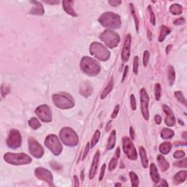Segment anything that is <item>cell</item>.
I'll list each match as a JSON object with an SVG mask.
<instances>
[{
  "mask_svg": "<svg viewBox=\"0 0 187 187\" xmlns=\"http://www.w3.org/2000/svg\"><path fill=\"white\" fill-rule=\"evenodd\" d=\"M98 21L102 27L108 29V30L119 29L121 25L120 16L111 12H107L102 14L98 19Z\"/></svg>",
  "mask_w": 187,
  "mask_h": 187,
  "instance_id": "obj_1",
  "label": "cell"
},
{
  "mask_svg": "<svg viewBox=\"0 0 187 187\" xmlns=\"http://www.w3.org/2000/svg\"><path fill=\"white\" fill-rule=\"evenodd\" d=\"M80 69L88 75L93 77L100 73V65L95 59L85 57L80 60Z\"/></svg>",
  "mask_w": 187,
  "mask_h": 187,
  "instance_id": "obj_2",
  "label": "cell"
},
{
  "mask_svg": "<svg viewBox=\"0 0 187 187\" xmlns=\"http://www.w3.org/2000/svg\"><path fill=\"white\" fill-rule=\"evenodd\" d=\"M52 100L57 108L63 110L70 109L75 105L73 98L66 93L55 94L52 96Z\"/></svg>",
  "mask_w": 187,
  "mask_h": 187,
  "instance_id": "obj_3",
  "label": "cell"
},
{
  "mask_svg": "<svg viewBox=\"0 0 187 187\" xmlns=\"http://www.w3.org/2000/svg\"><path fill=\"white\" fill-rule=\"evenodd\" d=\"M4 160L7 163L13 165H23V164H28L31 163V158L27 154L19 153V154H14V153H7L4 155Z\"/></svg>",
  "mask_w": 187,
  "mask_h": 187,
  "instance_id": "obj_4",
  "label": "cell"
},
{
  "mask_svg": "<svg viewBox=\"0 0 187 187\" xmlns=\"http://www.w3.org/2000/svg\"><path fill=\"white\" fill-rule=\"evenodd\" d=\"M59 137L62 143L67 146H75L78 143V134L70 127H64L61 129L59 133Z\"/></svg>",
  "mask_w": 187,
  "mask_h": 187,
  "instance_id": "obj_5",
  "label": "cell"
},
{
  "mask_svg": "<svg viewBox=\"0 0 187 187\" xmlns=\"http://www.w3.org/2000/svg\"><path fill=\"white\" fill-rule=\"evenodd\" d=\"M89 50H90V53L91 55L100 61H107L110 57L109 50L105 48V46H104L100 42H94L91 43Z\"/></svg>",
  "mask_w": 187,
  "mask_h": 187,
  "instance_id": "obj_6",
  "label": "cell"
},
{
  "mask_svg": "<svg viewBox=\"0 0 187 187\" xmlns=\"http://www.w3.org/2000/svg\"><path fill=\"white\" fill-rule=\"evenodd\" d=\"M100 39L110 48H116L119 42H120V37L117 33L114 32L111 30L104 31L100 35Z\"/></svg>",
  "mask_w": 187,
  "mask_h": 187,
  "instance_id": "obj_7",
  "label": "cell"
},
{
  "mask_svg": "<svg viewBox=\"0 0 187 187\" xmlns=\"http://www.w3.org/2000/svg\"><path fill=\"white\" fill-rule=\"evenodd\" d=\"M45 145L56 156H59L62 151V145L56 134H49L46 138Z\"/></svg>",
  "mask_w": 187,
  "mask_h": 187,
  "instance_id": "obj_8",
  "label": "cell"
},
{
  "mask_svg": "<svg viewBox=\"0 0 187 187\" xmlns=\"http://www.w3.org/2000/svg\"><path fill=\"white\" fill-rule=\"evenodd\" d=\"M123 150H124L125 154L127 155V157L131 160H135L138 158L137 151H136L135 148L132 141L130 138L127 137L123 138Z\"/></svg>",
  "mask_w": 187,
  "mask_h": 187,
  "instance_id": "obj_9",
  "label": "cell"
},
{
  "mask_svg": "<svg viewBox=\"0 0 187 187\" xmlns=\"http://www.w3.org/2000/svg\"><path fill=\"white\" fill-rule=\"evenodd\" d=\"M7 145L10 148H18L21 145V135L17 130H11L7 139Z\"/></svg>",
  "mask_w": 187,
  "mask_h": 187,
  "instance_id": "obj_10",
  "label": "cell"
},
{
  "mask_svg": "<svg viewBox=\"0 0 187 187\" xmlns=\"http://www.w3.org/2000/svg\"><path fill=\"white\" fill-rule=\"evenodd\" d=\"M35 113L37 114L39 119L43 122H50L52 121V113L50 108L47 105H42L37 107L35 110Z\"/></svg>",
  "mask_w": 187,
  "mask_h": 187,
  "instance_id": "obj_11",
  "label": "cell"
},
{
  "mask_svg": "<svg viewBox=\"0 0 187 187\" xmlns=\"http://www.w3.org/2000/svg\"><path fill=\"white\" fill-rule=\"evenodd\" d=\"M148 103L149 97L146 90L144 88L140 91V106H141V111L143 118L148 121L149 119V111H148Z\"/></svg>",
  "mask_w": 187,
  "mask_h": 187,
  "instance_id": "obj_12",
  "label": "cell"
},
{
  "mask_svg": "<svg viewBox=\"0 0 187 187\" xmlns=\"http://www.w3.org/2000/svg\"><path fill=\"white\" fill-rule=\"evenodd\" d=\"M29 151L33 156L40 159L43 156L44 149L36 140L32 138L29 139Z\"/></svg>",
  "mask_w": 187,
  "mask_h": 187,
  "instance_id": "obj_13",
  "label": "cell"
},
{
  "mask_svg": "<svg viewBox=\"0 0 187 187\" xmlns=\"http://www.w3.org/2000/svg\"><path fill=\"white\" fill-rule=\"evenodd\" d=\"M35 174L37 178H39L40 180L46 181L50 186L53 185V178L52 173L49 170L45 169L43 167H37V169H35Z\"/></svg>",
  "mask_w": 187,
  "mask_h": 187,
  "instance_id": "obj_14",
  "label": "cell"
},
{
  "mask_svg": "<svg viewBox=\"0 0 187 187\" xmlns=\"http://www.w3.org/2000/svg\"><path fill=\"white\" fill-rule=\"evenodd\" d=\"M131 41H132V37L131 35H127L124 43L122 52H121V59L123 62H127L129 61L130 57V49H131Z\"/></svg>",
  "mask_w": 187,
  "mask_h": 187,
  "instance_id": "obj_15",
  "label": "cell"
},
{
  "mask_svg": "<svg viewBox=\"0 0 187 187\" xmlns=\"http://www.w3.org/2000/svg\"><path fill=\"white\" fill-rule=\"evenodd\" d=\"M162 109H163L164 112L165 113L166 116H167L165 119L166 125L168 127H173L175 124V118L173 110H172L170 108L166 105H162Z\"/></svg>",
  "mask_w": 187,
  "mask_h": 187,
  "instance_id": "obj_16",
  "label": "cell"
},
{
  "mask_svg": "<svg viewBox=\"0 0 187 187\" xmlns=\"http://www.w3.org/2000/svg\"><path fill=\"white\" fill-rule=\"evenodd\" d=\"M100 151H97L95 154L94 156L92 164H91L90 172H89V178L93 179L94 177L95 176L97 173V167H98V164H99V160H100Z\"/></svg>",
  "mask_w": 187,
  "mask_h": 187,
  "instance_id": "obj_17",
  "label": "cell"
},
{
  "mask_svg": "<svg viewBox=\"0 0 187 187\" xmlns=\"http://www.w3.org/2000/svg\"><path fill=\"white\" fill-rule=\"evenodd\" d=\"M31 3L33 4V7L31 10L29 11V13L31 15H37V16H42L44 14V7L40 2L31 1Z\"/></svg>",
  "mask_w": 187,
  "mask_h": 187,
  "instance_id": "obj_18",
  "label": "cell"
},
{
  "mask_svg": "<svg viewBox=\"0 0 187 187\" xmlns=\"http://www.w3.org/2000/svg\"><path fill=\"white\" fill-rule=\"evenodd\" d=\"M73 1H70V0L67 1V0H64V1L62 2L63 8L67 14L70 15V16L73 17H76L77 16V14L75 12L73 7H72L73 6Z\"/></svg>",
  "mask_w": 187,
  "mask_h": 187,
  "instance_id": "obj_19",
  "label": "cell"
},
{
  "mask_svg": "<svg viewBox=\"0 0 187 187\" xmlns=\"http://www.w3.org/2000/svg\"><path fill=\"white\" fill-rule=\"evenodd\" d=\"M187 178V171L186 170H181L179 171L177 174H175V176L173 177V183L174 184L178 185L181 183L184 182L186 180Z\"/></svg>",
  "mask_w": 187,
  "mask_h": 187,
  "instance_id": "obj_20",
  "label": "cell"
},
{
  "mask_svg": "<svg viewBox=\"0 0 187 187\" xmlns=\"http://www.w3.org/2000/svg\"><path fill=\"white\" fill-rule=\"evenodd\" d=\"M150 175L151 179L155 184H158L160 182V174L158 173V170L154 163H151L150 165Z\"/></svg>",
  "mask_w": 187,
  "mask_h": 187,
  "instance_id": "obj_21",
  "label": "cell"
},
{
  "mask_svg": "<svg viewBox=\"0 0 187 187\" xmlns=\"http://www.w3.org/2000/svg\"><path fill=\"white\" fill-rule=\"evenodd\" d=\"M157 162H158L161 170L162 172L166 171L170 167L169 163H168L167 161L164 159V157L162 155H159L157 156Z\"/></svg>",
  "mask_w": 187,
  "mask_h": 187,
  "instance_id": "obj_22",
  "label": "cell"
},
{
  "mask_svg": "<svg viewBox=\"0 0 187 187\" xmlns=\"http://www.w3.org/2000/svg\"><path fill=\"white\" fill-rule=\"evenodd\" d=\"M119 156H120V148H118L116 149V151L115 153V155H114L113 158L110 160L109 163V170L110 171L113 170L116 167L118 164V159L119 158Z\"/></svg>",
  "mask_w": 187,
  "mask_h": 187,
  "instance_id": "obj_23",
  "label": "cell"
},
{
  "mask_svg": "<svg viewBox=\"0 0 187 187\" xmlns=\"http://www.w3.org/2000/svg\"><path fill=\"white\" fill-rule=\"evenodd\" d=\"M139 152H140V156L141 158V162L143 164V166L144 168H147L148 167V160L147 158V154L146 151H145V148L143 146H140L139 148Z\"/></svg>",
  "mask_w": 187,
  "mask_h": 187,
  "instance_id": "obj_24",
  "label": "cell"
},
{
  "mask_svg": "<svg viewBox=\"0 0 187 187\" xmlns=\"http://www.w3.org/2000/svg\"><path fill=\"white\" fill-rule=\"evenodd\" d=\"M80 92L84 97H89L92 93V88L90 84L85 83L82 85L81 88L80 89Z\"/></svg>",
  "mask_w": 187,
  "mask_h": 187,
  "instance_id": "obj_25",
  "label": "cell"
},
{
  "mask_svg": "<svg viewBox=\"0 0 187 187\" xmlns=\"http://www.w3.org/2000/svg\"><path fill=\"white\" fill-rule=\"evenodd\" d=\"M172 144L170 142L166 141L162 143L160 145V151L162 154H168L171 151Z\"/></svg>",
  "mask_w": 187,
  "mask_h": 187,
  "instance_id": "obj_26",
  "label": "cell"
},
{
  "mask_svg": "<svg viewBox=\"0 0 187 187\" xmlns=\"http://www.w3.org/2000/svg\"><path fill=\"white\" fill-rule=\"evenodd\" d=\"M116 131H112L111 134H110L109 138H108V141L107 143V148L108 150H111L113 149L116 145Z\"/></svg>",
  "mask_w": 187,
  "mask_h": 187,
  "instance_id": "obj_27",
  "label": "cell"
},
{
  "mask_svg": "<svg viewBox=\"0 0 187 187\" xmlns=\"http://www.w3.org/2000/svg\"><path fill=\"white\" fill-rule=\"evenodd\" d=\"M174 136L173 130L168 128H164L161 131V137L164 140H169Z\"/></svg>",
  "mask_w": 187,
  "mask_h": 187,
  "instance_id": "obj_28",
  "label": "cell"
},
{
  "mask_svg": "<svg viewBox=\"0 0 187 187\" xmlns=\"http://www.w3.org/2000/svg\"><path fill=\"white\" fill-rule=\"evenodd\" d=\"M113 78H112L111 80H110L109 83L108 84L107 86L105 87V90L103 91V92L102 93V94H101V99H105L106 97L108 96V94H109L110 91L113 90Z\"/></svg>",
  "mask_w": 187,
  "mask_h": 187,
  "instance_id": "obj_29",
  "label": "cell"
},
{
  "mask_svg": "<svg viewBox=\"0 0 187 187\" xmlns=\"http://www.w3.org/2000/svg\"><path fill=\"white\" fill-rule=\"evenodd\" d=\"M170 29L169 28H167L166 26H162L161 27V31H160V35L159 37V41L160 42H163L165 39V37H167V35H169L170 33Z\"/></svg>",
  "mask_w": 187,
  "mask_h": 187,
  "instance_id": "obj_30",
  "label": "cell"
},
{
  "mask_svg": "<svg viewBox=\"0 0 187 187\" xmlns=\"http://www.w3.org/2000/svg\"><path fill=\"white\" fill-rule=\"evenodd\" d=\"M170 11L172 14L175 15V16H178V15H180L183 13V8L181 7V5H178V4H174L172 5L170 8Z\"/></svg>",
  "mask_w": 187,
  "mask_h": 187,
  "instance_id": "obj_31",
  "label": "cell"
},
{
  "mask_svg": "<svg viewBox=\"0 0 187 187\" xmlns=\"http://www.w3.org/2000/svg\"><path fill=\"white\" fill-rule=\"evenodd\" d=\"M167 75H168V79L170 81V85H173L174 81L175 80V70L172 66L168 67L167 70Z\"/></svg>",
  "mask_w": 187,
  "mask_h": 187,
  "instance_id": "obj_32",
  "label": "cell"
},
{
  "mask_svg": "<svg viewBox=\"0 0 187 187\" xmlns=\"http://www.w3.org/2000/svg\"><path fill=\"white\" fill-rule=\"evenodd\" d=\"M29 125L33 130H37L41 127V124L40 121L37 120L36 118H31L30 120L29 121Z\"/></svg>",
  "mask_w": 187,
  "mask_h": 187,
  "instance_id": "obj_33",
  "label": "cell"
},
{
  "mask_svg": "<svg viewBox=\"0 0 187 187\" xmlns=\"http://www.w3.org/2000/svg\"><path fill=\"white\" fill-rule=\"evenodd\" d=\"M130 176L131 178V182H132V186L133 187H137L139 186V178H138L137 174L134 173V172H130Z\"/></svg>",
  "mask_w": 187,
  "mask_h": 187,
  "instance_id": "obj_34",
  "label": "cell"
},
{
  "mask_svg": "<svg viewBox=\"0 0 187 187\" xmlns=\"http://www.w3.org/2000/svg\"><path fill=\"white\" fill-rule=\"evenodd\" d=\"M130 9H131V12H132V16H133V18H134V23H135L136 30H137V32H138V31H139V20H138L137 15H136V13H135V10H134V7L132 4H130Z\"/></svg>",
  "mask_w": 187,
  "mask_h": 187,
  "instance_id": "obj_35",
  "label": "cell"
},
{
  "mask_svg": "<svg viewBox=\"0 0 187 187\" xmlns=\"http://www.w3.org/2000/svg\"><path fill=\"white\" fill-rule=\"evenodd\" d=\"M175 97H176V99L178 100V102H180L181 104L184 105V106H186V99H185V97H184V95H183V94L181 91H175Z\"/></svg>",
  "mask_w": 187,
  "mask_h": 187,
  "instance_id": "obj_36",
  "label": "cell"
},
{
  "mask_svg": "<svg viewBox=\"0 0 187 187\" xmlns=\"http://www.w3.org/2000/svg\"><path fill=\"white\" fill-rule=\"evenodd\" d=\"M100 130H97L96 132H95L94 134L93 138H92V140H91V147H94L96 145V144L98 143L99 140H100Z\"/></svg>",
  "mask_w": 187,
  "mask_h": 187,
  "instance_id": "obj_37",
  "label": "cell"
},
{
  "mask_svg": "<svg viewBox=\"0 0 187 187\" xmlns=\"http://www.w3.org/2000/svg\"><path fill=\"white\" fill-rule=\"evenodd\" d=\"M174 166L180 168H186L187 167V160L186 158H184L181 161H178L174 163Z\"/></svg>",
  "mask_w": 187,
  "mask_h": 187,
  "instance_id": "obj_38",
  "label": "cell"
},
{
  "mask_svg": "<svg viewBox=\"0 0 187 187\" xmlns=\"http://www.w3.org/2000/svg\"><path fill=\"white\" fill-rule=\"evenodd\" d=\"M161 86L160 83H156L155 85V98L157 101L160 100L161 98Z\"/></svg>",
  "mask_w": 187,
  "mask_h": 187,
  "instance_id": "obj_39",
  "label": "cell"
},
{
  "mask_svg": "<svg viewBox=\"0 0 187 187\" xmlns=\"http://www.w3.org/2000/svg\"><path fill=\"white\" fill-rule=\"evenodd\" d=\"M138 67H139V58L138 57H135L133 61V72L135 75L138 73Z\"/></svg>",
  "mask_w": 187,
  "mask_h": 187,
  "instance_id": "obj_40",
  "label": "cell"
},
{
  "mask_svg": "<svg viewBox=\"0 0 187 187\" xmlns=\"http://www.w3.org/2000/svg\"><path fill=\"white\" fill-rule=\"evenodd\" d=\"M149 58H150V53L148 50H145L143 53V65L144 67H146L148 64Z\"/></svg>",
  "mask_w": 187,
  "mask_h": 187,
  "instance_id": "obj_41",
  "label": "cell"
},
{
  "mask_svg": "<svg viewBox=\"0 0 187 187\" xmlns=\"http://www.w3.org/2000/svg\"><path fill=\"white\" fill-rule=\"evenodd\" d=\"M148 10L149 11V14H150V21L151 23L153 24V25H155V16H154V11H153L152 8H151V7L149 5L148 7Z\"/></svg>",
  "mask_w": 187,
  "mask_h": 187,
  "instance_id": "obj_42",
  "label": "cell"
},
{
  "mask_svg": "<svg viewBox=\"0 0 187 187\" xmlns=\"http://www.w3.org/2000/svg\"><path fill=\"white\" fill-rule=\"evenodd\" d=\"M186 156V154L184 151H177L174 153L173 156L175 159H182Z\"/></svg>",
  "mask_w": 187,
  "mask_h": 187,
  "instance_id": "obj_43",
  "label": "cell"
},
{
  "mask_svg": "<svg viewBox=\"0 0 187 187\" xmlns=\"http://www.w3.org/2000/svg\"><path fill=\"white\" fill-rule=\"evenodd\" d=\"M50 166H51V167L53 168V170H61V168H62V166H61L60 164L57 163V162H55V161L50 162Z\"/></svg>",
  "mask_w": 187,
  "mask_h": 187,
  "instance_id": "obj_44",
  "label": "cell"
},
{
  "mask_svg": "<svg viewBox=\"0 0 187 187\" xmlns=\"http://www.w3.org/2000/svg\"><path fill=\"white\" fill-rule=\"evenodd\" d=\"M1 92H2V97H5L7 94L10 92V89H9L7 86H6L2 85L1 88Z\"/></svg>",
  "mask_w": 187,
  "mask_h": 187,
  "instance_id": "obj_45",
  "label": "cell"
},
{
  "mask_svg": "<svg viewBox=\"0 0 187 187\" xmlns=\"http://www.w3.org/2000/svg\"><path fill=\"white\" fill-rule=\"evenodd\" d=\"M130 103H131V107H132V109L133 110H136V100L135 97L133 94L131 95L130 97Z\"/></svg>",
  "mask_w": 187,
  "mask_h": 187,
  "instance_id": "obj_46",
  "label": "cell"
},
{
  "mask_svg": "<svg viewBox=\"0 0 187 187\" xmlns=\"http://www.w3.org/2000/svg\"><path fill=\"white\" fill-rule=\"evenodd\" d=\"M108 3H109L111 6L117 7L121 5V1H119V0H118V1H116V0H110V1L108 2Z\"/></svg>",
  "mask_w": 187,
  "mask_h": 187,
  "instance_id": "obj_47",
  "label": "cell"
},
{
  "mask_svg": "<svg viewBox=\"0 0 187 187\" xmlns=\"http://www.w3.org/2000/svg\"><path fill=\"white\" fill-rule=\"evenodd\" d=\"M105 168H106V164H104L102 166V168H101V173H100V177H99V180H100V181H102V178H103L105 171Z\"/></svg>",
  "mask_w": 187,
  "mask_h": 187,
  "instance_id": "obj_48",
  "label": "cell"
},
{
  "mask_svg": "<svg viewBox=\"0 0 187 187\" xmlns=\"http://www.w3.org/2000/svg\"><path fill=\"white\" fill-rule=\"evenodd\" d=\"M119 105H117L115 107V109L113 110V113H112L111 115L112 119H115V118L117 116L118 113H119Z\"/></svg>",
  "mask_w": 187,
  "mask_h": 187,
  "instance_id": "obj_49",
  "label": "cell"
},
{
  "mask_svg": "<svg viewBox=\"0 0 187 187\" xmlns=\"http://www.w3.org/2000/svg\"><path fill=\"white\" fill-rule=\"evenodd\" d=\"M185 24V19L184 18H180L174 21V24H175V25H182V24Z\"/></svg>",
  "mask_w": 187,
  "mask_h": 187,
  "instance_id": "obj_50",
  "label": "cell"
},
{
  "mask_svg": "<svg viewBox=\"0 0 187 187\" xmlns=\"http://www.w3.org/2000/svg\"><path fill=\"white\" fill-rule=\"evenodd\" d=\"M89 148H90V145H89V143H88L86 144V146L85 151H84V154H83V160H84V159H85L86 157V156L88 155V153H89Z\"/></svg>",
  "mask_w": 187,
  "mask_h": 187,
  "instance_id": "obj_51",
  "label": "cell"
},
{
  "mask_svg": "<svg viewBox=\"0 0 187 187\" xmlns=\"http://www.w3.org/2000/svg\"><path fill=\"white\" fill-rule=\"evenodd\" d=\"M155 122H156L157 124H161V122H162V117H161L160 115L155 116Z\"/></svg>",
  "mask_w": 187,
  "mask_h": 187,
  "instance_id": "obj_52",
  "label": "cell"
},
{
  "mask_svg": "<svg viewBox=\"0 0 187 187\" xmlns=\"http://www.w3.org/2000/svg\"><path fill=\"white\" fill-rule=\"evenodd\" d=\"M128 69H129V67L128 66L125 67L124 71V74H123V78H122V79H121V82L124 81V80H125V78H126L127 72H128Z\"/></svg>",
  "mask_w": 187,
  "mask_h": 187,
  "instance_id": "obj_53",
  "label": "cell"
},
{
  "mask_svg": "<svg viewBox=\"0 0 187 187\" xmlns=\"http://www.w3.org/2000/svg\"><path fill=\"white\" fill-rule=\"evenodd\" d=\"M130 137L132 140H134V131L133 130V127H130Z\"/></svg>",
  "mask_w": 187,
  "mask_h": 187,
  "instance_id": "obj_54",
  "label": "cell"
},
{
  "mask_svg": "<svg viewBox=\"0 0 187 187\" xmlns=\"http://www.w3.org/2000/svg\"><path fill=\"white\" fill-rule=\"evenodd\" d=\"M47 4H50V5H59V1H44Z\"/></svg>",
  "mask_w": 187,
  "mask_h": 187,
  "instance_id": "obj_55",
  "label": "cell"
},
{
  "mask_svg": "<svg viewBox=\"0 0 187 187\" xmlns=\"http://www.w3.org/2000/svg\"><path fill=\"white\" fill-rule=\"evenodd\" d=\"M74 180H75V186H79V183H78V178L76 175L74 176Z\"/></svg>",
  "mask_w": 187,
  "mask_h": 187,
  "instance_id": "obj_56",
  "label": "cell"
},
{
  "mask_svg": "<svg viewBox=\"0 0 187 187\" xmlns=\"http://www.w3.org/2000/svg\"><path fill=\"white\" fill-rule=\"evenodd\" d=\"M148 38L149 40H152V34L149 30H148Z\"/></svg>",
  "mask_w": 187,
  "mask_h": 187,
  "instance_id": "obj_57",
  "label": "cell"
},
{
  "mask_svg": "<svg viewBox=\"0 0 187 187\" xmlns=\"http://www.w3.org/2000/svg\"><path fill=\"white\" fill-rule=\"evenodd\" d=\"M160 186H168V184L167 183V181L165 180H162V184H161Z\"/></svg>",
  "mask_w": 187,
  "mask_h": 187,
  "instance_id": "obj_58",
  "label": "cell"
},
{
  "mask_svg": "<svg viewBox=\"0 0 187 187\" xmlns=\"http://www.w3.org/2000/svg\"><path fill=\"white\" fill-rule=\"evenodd\" d=\"M172 48V45H169V46H167V50H166V52H167V53H169L170 50Z\"/></svg>",
  "mask_w": 187,
  "mask_h": 187,
  "instance_id": "obj_59",
  "label": "cell"
},
{
  "mask_svg": "<svg viewBox=\"0 0 187 187\" xmlns=\"http://www.w3.org/2000/svg\"><path fill=\"white\" fill-rule=\"evenodd\" d=\"M186 134L187 132H184V133H183V138H184V140H186L187 139V137H186Z\"/></svg>",
  "mask_w": 187,
  "mask_h": 187,
  "instance_id": "obj_60",
  "label": "cell"
},
{
  "mask_svg": "<svg viewBox=\"0 0 187 187\" xmlns=\"http://www.w3.org/2000/svg\"><path fill=\"white\" fill-rule=\"evenodd\" d=\"M83 179H84V172L82 171L81 172V180H82V181H83Z\"/></svg>",
  "mask_w": 187,
  "mask_h": 187,
  "instance_id": "obj_61",
  "label": "cell"
},
{
  "mask_svg": "<svg viewBox=\"0 0 187 187\" xmlns=\"http://www.w3.org/2000/svg\"><path fill=\"white\" fill-rule=\"evenodd\" d=\"M122 185H121V184H115V186H121Z\"/></svg>",
  "mask_w": 187,
  "mask_h": 187,
  "instance_id": "obj_62",
  "label": "cell"
}]
</instances>
